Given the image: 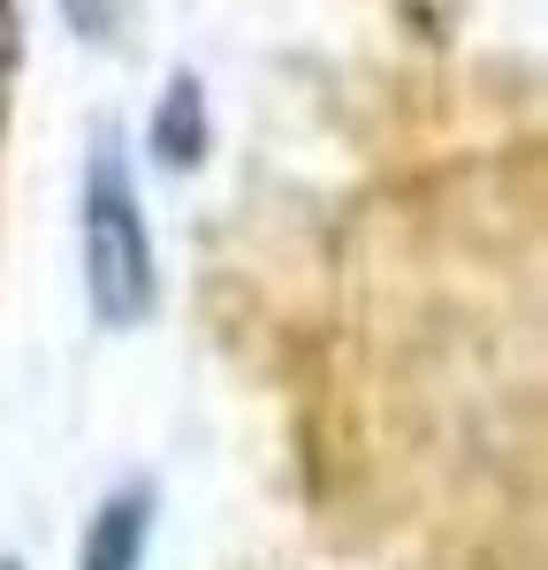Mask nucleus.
<instances>
[{"instance_id": "3", "label": "nucleus", "mask_w": 548, "mask_h": 570, "mask_svg": "<svg viewBox=\"0 0 548 570\" xmlns=\"http://www.w3.org/2000/svg\"><path fill=\"white\" fill-rule=\"evenodd\" d=\"M206 145H214V130H206V91H198V77H168L153 122H145V153L168 176H190V168H206Z\"/></svg>"}, {"instance_id": "2", "label": "nucleus", "mask_w": 548, "mask_h": 570, "mask_svg": "<svg viewBox=\"0 0 548 570\" xmlns=\"http://www.w3.org/2000/svg\"><path fill=\"white\" fill-rule=\"evenodd\" d=\"M153 518H160V494L153 480L115 487L85 525V548H77V570H145V540H153Z\"/></svg>"}, {"instance_id": "1", "label": "nucleus", "mask_w": 548, "mask_h": 570, "mask_svg": "<svg viewBox=\"0 0 548 570\" xmlns=\"http://www.w3.org/2000/svg\"><path fill=\"white\" fill-rule=\"evenodd\" d=\"M85 289L99 327H137L153 312V228L130 190V160H123V130L99 122L85 160Z\"/></svg>"}, {"instance_id": "5", "label": "nucleus", "mask_w": 548, "mask_h": 570, "mask_svg": "<svg viewBox=\"0 0 548 570\" xmlns=\"http://www.w3.org/2000/svg\"><path fill=\"white\" fill-rule=\"evenodd\" d=\"M0 570H23V563H16V556H0Z\"/></svg>"}, {"instance_id": "4", "label": "nucleus", "mask_w": 548, "mask_h": 570, "mask_svg": "<svg viewBox=\"0 0 548 570\" xmlns=\"http://www.w3.org/2000/svg\"><path fill=\"white\" fill-rule=\"evenodd\" d=\"M61 16H69V31L77 39H115V0H61Z\"/></svg>"}]
</instances>
